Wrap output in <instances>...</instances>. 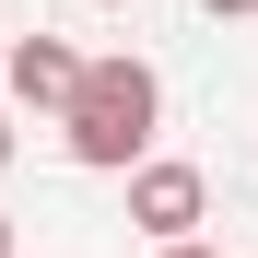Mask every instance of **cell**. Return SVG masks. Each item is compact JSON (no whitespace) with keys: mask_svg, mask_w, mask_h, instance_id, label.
<instances>
[{"mask_svg":"<svg viewBox=\"0 0 258 258\" xmlns=\"http://www.w3.org/2000/svg\"><path fill=\"white\" fill-rule=\"evenodd\" d=\"M200 211H211V176H200V164H176V153H141V164H129V223H141L153 246L200 235Z\"/></svg>","mask_w":258,"mask_h":258,"instance_id":"obj_2","label":"cell"},{"mask_svg":"<svg viewBox=\"0 0 258 258\" xmlns=\"http://www.w3.org/2000/svg\"><path fill=\"white\" fill-rule=\"evenodd\" d=\"M0 164H12V117H0Z\"/></svg>","mask_w":258,"mask_h":258,"instance_id":"obj_6","label":"cell"},{"mask_svg":"<svg viewBox=\"0 0 258 258\" xmlns=\"http://www.w3.org/2000/svg\"><path fill=\"white\" fill-rule=\"evenodd\" d=\"M200 12H258V0H200Z\"/></svg>","mask_w":258,"mask_h":258,"instance_id":"obj_5","label":"cell"},{"mask_svg":"<svg viewBox=\"0 0 258 258\" xmlns=\"http://www.w3.org/2000/svg\"><path fill=\"white\" fill-rule=\"evenodd\" d=\"M0 94L71 117V94H82V47H71V35H24V47H0Z\"/></svg>","mask_w":258,"mask_h":258,"instance_id":"obj_3","label":"cell"},{"mask_svg":"<svg viewBox=\"0 0 258 258\" xmlns=\"http://www.w3.org/2000/svg\"><path fill=\"white\" fill-rule=\"evenodd\" d=\"M153 258H223V246H200V235H176V246H153Z\"/></svg>","mask_w":258,"mask_h":258,"instance_id":"obj_4","label":"cell"},{"mask_svg":"<svg viewBox=\"0 0 258 258\" xmlns=\"http://www.w3.org/2000/svg\"><path fill=\"white\" fill-rule=\"evenodd\" d=\"M0 258H12V211H0Z\"/></svg>","mask_w":258,"mask_h":258,"instance_id":"obj_7","label":"cell"},{"mask_svg":"<svg viewBox=\"0 0 258 258\" xmlns=\"http://www.w3.org/2000/svg\"><path fill=\"white\" fill-rule=\"evenodd\" d=\"M153 117H164V82L153 59H82V94H71V164H94V176H129V164L153 153Z\"/></svg>","mask_w":258,"mask_h":258,"instance_id":"obj_1","label":"cell"}]
</instances>
